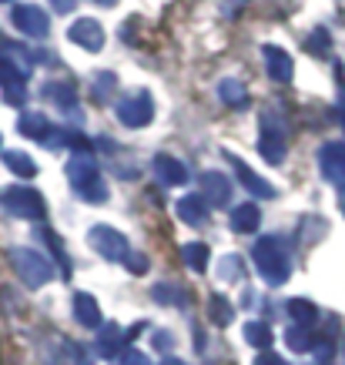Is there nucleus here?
Listing matches in <instances>:
<instances>
[{
  "label": "nucleus",
  "mask_w": 345,
  "mask_h": 365,
  "mask_svg": "<svg viewBox=\"0 0 345 365\" xmlns=\"http://www.w3.org/2000/svg\"><path fill=\"white\" fill-rule=\"evenodd\" d=\"M124 265H128V272H131V275H145L148 272V258L145 255H128V258H124Z\"/></svg>",
  "instance_id": "f704fd0d"
},
{
  "label": "nucleus",
  "mask_w": 345,
  "mask_h": 365,
  "mask_svg": "<svg viewBox=\"0 0 345 365\" xmlns=\"http://www.w3.org/2000/svg\"><path fill=\"white\" fill-rule=\"evenodd\" d=\"M155 175L161 178L165 185H175V188H178V185L188 181V168L171 155H155Z\"/></svg>",
  "instance_id": "2eb2a0df"
},
{
  "label": "nucleus",
  "mask_w": 345,
  "mask_h": 365,
  "mask_svg": "<svg viewBox=\"0 0 345 365\" xmlns=\"http://www.w3.org/2000/svg\"><path fill=\"white\" fill-rule=\"evenodd\" d=\"M285 148H289V124L279 111H262L258 121V151L268 165H282L285 161Z\"/></svg>",
  "instance_id": "f03ea898"
},
{
  "label": "nucleus",
  "mask_w": 345,
  "mask_h": 365,
  "mask_svg": "<svg viewBox=\"0 0 345 365\" xmlns=\"http://www.w3.org/2000/svg\"><path fill=\"white\" fill-rule=\"evenodd\" d=\"M218 94H222V101H225V104H232V108H242V104H248L245 84H242V81H235V78L222 81V84H218Z\"/></svg>",
  "instance_id": "a878e982"
},
{
  "label": "nucleus",
  "mask_w": 345,
  "mask_h": 365,
  "mask_svg": "<svg viewBox=\"0 0 345 365\" xmlns=\"http://www.w3.org/2000/svg\"><path fill=\"white\" fill-rule=\"evenodd\" d=\"M151 295H155L158 302H165V305H181V299H185L178 288H171V285H158Z\"/></svg>",
  "instance_id": "2f4dec72"
},
{
  "label": "nucleus",
  "mask_w": 345,
  "mask_h": 365,
  "mask_svg": "<svg viewBox=\"0 0 345 365\" xmlns=\"http://www.w3.org/2000/svg\"><path fill=\"white\" fill-rule=\"evenodd\" d=\"M118 352H124V335L118 325H101L98 335V355L101 359H114Z\"/></svg>",
  "instance_id": "a211bd4d"
},
{
  "label": "nucleus",
  "mask_w": 345,
  "mask_h": 365,
  "mask_svg": "<svg viewBox=\"0 0 345 365\" xmlns=\"http://www.w3.org/2000/svg\"><path fill=\"white\" fill-rule=\"evenodd\" d=\"M262 57H265V67H268V78L272 81H279V84H289L292 81V57L289 51H282V47L275 44H265L262 47Z\"/></svg>",
  "instance_id": "ddd939ff"
},
{
  "label": "nucleus",
  "mask_w": 345,
  "mask_h": 365,
  "mask_svg": "<svg viewBox=\"0 0 345 365\" xmlns=\"http://www.w3.org/2000/svg\"><path fill=\"white\" fill-rule=\"evenodd\" d=\"M41 238H44V242L51 245V252L61 258V268H64V275H71V265H67V255H64V245H61V238H57L54 232H47V228H41Z\"/></svg>",
  "instance_id": "7c9ffc66"
},
{
  "label": "nucleus",
  "mask_w": 345,
  "mask_h": 365,
  "mask_svg": "<svg viewBox=\"0 0 345 365\" xmlns=\"http://www.w3.org/2000/svg\"><path fill=\"white\" fill-rule=\"evenodd\" d=\"M218 268H222L225 282H238V278H242V258H238V255H225Z\"/></svg>",
  "instance_id": "c756f323"
},
{
  "label": "nucleus",
  "mask_w": 345,
  "mask_h": 365,
  "mask_svg": "<svg viewBox=\"0 0 345 365\" xmlns=\"http://www.w3.org/2000/svg\"><path fill=\"white\" fill-rule=\"evenodd\" d=\"M74 4H78V0H54V7H57L61 14H67L71 7H74Z\"/></svg>",
  "instance_id": "4c0bfd02"
},
{
  "label": "nucleus",
  "mask_w": 345,
  "mask_h": 365,
  "mask_svg": "<svg viewBox=\"0 0 345 365\" xmlns=\"http://www.w3.org/2000/svg\"><path fill=\"white\" fill-rule=\"evenodd\" d=\"M67 37H71V44L84 47V51H101V47H104V31H101V24L91 21V17H81V21L71 24Z\"/></svg>",
  "instance_id": "1a4fd4ad"
},
{
  "label": "nucleus",
  "mask_w": 345,
  "mask_h": 365,
  "mask_svg": "<svg viewBox=\"0 0 345 365\" xmlns=\"http://www.w3.org/2000/svg\"><path fill=\"white\" fill-rule=\"evenodd\" d=\"M4 208L11 211L14 218H24V222L47 218L44 198H41V191H34V188H7L4 191Z\"/></svg>",
  "instance_id": "20e7f679"
},
{
  "label": "nucleus",
  "mask_w": 345,
  "mask_h": 365,
  "mask_svg": "<svg viewBox=\"0 0 345 365\" xmlns=\"http://www.w3.org/2000/svg\"><path fill=\"white\" fill-rule=\"evenodd\" d=\"M151 118H155V101H151V94H145V91L118 104V121H121L124 128H148Z\"/></svg>",
  "instance_id": "423d86ee"
},
{
  "label": "nucleus",
  "mask_w": 345,
  "mask_h": 365,
  "mask_svg": "<svg viewBox=\"0 0 345 365\" xmlns=\"http://www.w3.org/2000/svg\"><path fill=\"white\" fill-rule=\"evenodd\" d=\"M319 165H322V175L345 195V144L342 141L325 144L319 151Z\"/></svg>",
  "instance_id": "6e6552de"
},
{
  "label": "nucleus",
  "mask_w": 345,
  "mask_h": 365,
  "mask_svg": "<svg viewBox=\"0 0 345 365\" xmlns=\"http://www.w3.org/2000/svg\"><path fill=\"white\" fill-rule=\"evenodd\" d=\"M98 4H104V7H111V4H118V0H98Z\"/></svg>",
  "instance_id": "a19ab883"
},
{
  "label": "nucleus",
  "mask_w": 345,
  "mask_h": 365,
  "mask_svg": "<svg viewBox=\"0 0 345 365\" xmlns=\"http://www.w3.org/2000/svg\"><path fill=\"white\" fill-rule=\"evenodd\" d=\"M111 94H114V74H101V78L94 81V98L108 101Z\"/></svg>",
  "instance_id": "473e14b6"
},
{
  "label": "nucleus",
  "mask_w": 345,
  "mask_h": 365,
  "mask_svg": "<svg viewBox=\"0 0 345 365\" xmlns=\"http://www.w3.org/2000/svg\"><path fill=\"white\" fill-rule=\"evenodd\" d=\"M342 128H345V118H342Z\"/></svg>",
  "instance_id": "37998d69"
},
{
  "label": "nucleus",
  "mask_w": 345,
  "mask_h": 365,
  "mask_svg": "<svg viewBox=\"0 0 345 365\" xmlns=\"http://www.w3.org/2000/svg\"><path fill=\"white\" fill-rule=\"evenodd\" d=\"M4 165L11 168L14 175H21V178H34V175H37V165H34V158L24 155V151H4Z\"/></svg>",
  "instance_id": "393cba45"
},
{
  "label": "nucleus",
  "mask_w": 345,
  "mask_h": 365,
  "mask_svg": "<svg viewBox=\"0 0 345 365\" xmlns=\"http://www.w3.org/2000/svg\"><path fill=\"white\" fill-rule=\"evenodd\" d=\"M252 258H255L258 275L265 278L268 285H285L292 275V258L285 252V245L279 238H262L252 248Z\"/></svg>",
  "instance_id": "f257e3e1"
},
{
  "label": "nucleus",
  "mask_w": 345,
  "mask_h": 365,
  "mask_svg": "<svg viewBox=\"0 0 345 365\" xmlns=\"http://www.w3.org/2000/svg\"><path fill=\"white\" fill-rule=\"evenodd\" d=\"M0 47H4V37H0Z\"/></svg>",
  "instance_id": "79ce46f5"
},
{
  "label": "nucleus",
  "mask_w": 345,
  "mask_h": 365,
  "mask_svg": "<svg viewBox=\"0 0 345 365\" xmlns=\"http://www.w3.org/2000/svg\"><path fill=\"white\" fill-rule=\"evenodd\" d=\"M208 315H212L215 325H232V305H228V299H222V295H212V302H208Z\"/></svg>",
  "instance_id": "cd10ccee"
},
{
  "label": "nucleus",
  "mask_w": 345,
  "mask_h": 365,
  "mask_svg": "<svg viewBox=\"0 0 345 365\" xmlns=\"http://www.w3.org/2000/svg\"><path fill=\"white\" fill-rule=\"evenodd\" d=\"M305 47H309L312 54H325V51H329V34H325L322 27H315V34L305 41Z\"/></svg>",
  "instance_id": "72a5a7b5"
},
{
  "label": "nucleus",
  "mask_w": 345,
  "mask_h": 365,
  "mask_svg": "<svg viewBox=\"0 0 345 365\" xmlns=\"http://www.w3.org/2000/svg\"><path fill=\"white\" fill-rule=\"evenodd\" d=\"M7 258H11L14 272L21 275L24 285L41 288V285H47V282L54 278V265L47 262L44 255L34 252V248H11V252H7Z\"/></svg>",
  "instance_id": "7ed1b4c3"
},
{
  "label": "nucleus",
  "mask_w": 345,
  "mask_h": 365,
  "mask_svg": "<svg viewBox=\"0 0 345 365\" xmlns=\"http://www.w3.org/2000/svg\"><path fill=\"white\" fill-rule=\"evenodd\" d=\"M285 345H289L292 352H309L315 345L312 329H305V325H289V329H285Z\"/></svg>",
  "instance_id": "4be33fe9"
},
{
  "label": "nucleus",
  "mask_w": 345,
  "mask_h": 365,
  "mask_svg": "<svg viewBox=\"0 0 345 365\" xmlns=\"http://www.w3.org/2000/svg\"><path fill=\"white\" fill-rule=\"evenodd\" d=\"M44 94L54 104H61V108H74V101H78V88L74 84H67V81H54V84H47Z\"/></svg>",
  "instance_id": "b1692460"
},
{
  "label": "nucleus",
  "mask_w": 345,
  "mask_h": 365,
  "mask_svg": "<svg viewBox=\"0 0 345 365\" xmlns=\"http://www.w3.org/2000/svg\"><path fill=\"white\" fill-rule=\"evenodd\" d=\"M88 242L94 245V252H98L101 258H108V262H124V258L131 255V242H128L121 232L108 228V225H94L88 235Z\"/></svg>",
  "instance_id": "39448f33"
},
{
  "label": "nucleus",
  "mask_w": 345,
  "mask_h": 365,
  "mask_svg": "<svg viewBox=\"0 0 345 365\" xmlns=\"http://www.w3.org/2000/svg\"><path fill=\"white\" fill-rule=\"evenodd\" d=\"M161 365H185V362H181V359H165Z\"/></svg>",
  "instance_id": "ea45409f"
},
{
  "label": "nucleus",
  "mask_w": 345,
  "mask_h": 365,
  "mask_svg": "<svg viewBox=\"0 0 345 365\" xmlns=\"http://www.w3.org/2000/svg\"><path fill=\"white\" fill-rule=\"evenodd\" d=\"M245 339H248V345H255V349L265 352L268 345H272V329H268L265 322H245Z\"/></svg>",
  "instance_id": "bb28decb"
},
{
  "label": "nucleus",
  "mask_w": 345,
  "mask_h": 365,
  "mask_svg": "<svg viewBox=\"0 0 345 365\" xmlns=\"http://www.w3.org/2000/svg\"><path fill=\"white\" fill-rule=\"evenodd\" d=\"M155 345H161V349H168V345H171V335H155Z\"/></svg>",
  "instance_id": "58836bf2"
},
{
  "label": "nucleus",
  "mask_w": 345,
  "mask_h": 365,
  "mask_svg": "<svg viewBox=\"0 0 345 365\" xmlns=\"http://www.w3.org/2000/svg\"><path fill=\"white\" fill-rule=\"evenodd\" d=\"M78 195L84 201H91V205H104V201H108V185H104V181L98 178V181H91L88 188H81Z\"/></svg>",
  "instance_id": "c85d7f7f"
},
{
  "label": "nucleus",
  "mask_w": 345,
  "mask_h": 365,
  "mask_svg": "<svg viewBox=\"0 0 345 365\" xmlns=\"http://www.w3.org/2000/svg\"><path fill=\"white\" fill-rule=\"evenodd\" d=\"M255 365H289V362H285L279 352H268V349H265V352H258Z\"/></svg>",
  "instance_id": "e433bc0d"
},
{
  "label": "nucleus",
  "mask_w": 345,
  "mask_h": 365,
  "mask_svg": "<svg viewBox=\"0 0 345 365\" xmlns=\"http://www.w3.org/2000/svg\"><path fill=\"white\" fill-rule=\"evenodd\" d=\"M24 81H27V74H24L21 67H14L11 61H4V57H0V88H4V94H7L11 104H24V98H27Z\"/></svg>",
  "instance_id": "4468645a"
},
{
  "label": "nucleus",
  "mask_w": 345,
  "mask_h": 365,
  "mask_svg": "<svg viewBox=\"0 0 345 365\" xmlns=\"http://www.w3.org/2000/svg\"><path fill=\"white\" fill-rule=\"evenodd\" d=\"M17 128H21L24 138L44 141L47 131H51V121H47V114H41V111H24V114H21V121H17Z\"/></svg>",
  "instance_id": "f3484780"
},
{
  "label": "nucleus",
  "mask_w": 345,
  "mask_h": 365,
  "mask_svg": "<svg viewBox=\"0 0 345 365\" xmlns=\"http://www.w3.org/2000/svg\"><path fill=\"white\" fill-rule=\"evenodd\" d=\"M175 211H178L181 222L191 225V228H198V225L205 222V201H201V195H185Z\"/></svg>",
  "instance_id": "aec40b11"
},
{
  "label": "nucleus",
  "mask_w": 345,
  "mask_h": 365,
  "mask_svg": "<svg viewBox=\"0 0 345 365\" xmlns=\"http://www.w3.org/2000/svg\"><path fill=\"white\" fill-rule=\"evenodd\" d=\"M67 178H71V185L74 188H88L91 181H98V161H94V155L91 151H74V158H71V165H67Z\"/></svg>",
  "instance_id": "9d476101"
},
{
  "label": "nucleus",
  "mask_w": 345,
  "mask_h": 365,
  "mask_svg": "<svg viewBox=\"0 0 345 365\" xmlns=\"http://www.w3.org/2000/svg\"><path fill=\"white\" fill-rule=\"evenodd\" d=\"M0 4H7V0H0Z\"/></svg>",
  "instance_id": "c03bdc74"
},
{
  "label": "nucleus",
  "mask_w": 345,
  "mask_h": 365,
  "mask_svg": "<svg viewBox=\"0 0 345 365\" xmlns=\"http://www.w3.org/2000/svg\"><path fill=\"white\" fill-rule=\"evenodd\" d=\"M14 27L27 37H47L51 34V17L37 4H21L14 7Z\"/></svg>",
  "instance_id": "0eeeda50"
},
{
  "label": "nucleus",
  "mask_w": 345,
  "mask_h": 365,
  "mask_svg": "<svg viewBox=\"0 0 345 365\" xmlns=\"http://www.w3.org/2000/svg\"><path fill=\"white\" fill-rule=\"evenodd\" d=\"M225 158H228V161L235 165V175H238V181H242V185H245V188L252 191L255 198H275V188L268 185L265 178H258L255 171H252V168H248L245 161H242V158H235L232 151H225Z\"/></svg>",
  "instance_id": "f8f14e48"
},
{
  "label": "nucleus",
  "mask_w": 345,
  "mask_h": 365,
  "mask_svg": "<svg viewBox=\"0 0 345 365\" xmlns=\"http://www.w3.org/2000/svg\"><path fill=\"white\" fill-rule=\"evenodd\" d=\"M181 258H185V265H188L191 272H205V268H208V245L188 242L181 248Z\"/></svg>",
  "instance_id": "5701e85b"
},
{
  "label": "nucleus",
  "mask_w": 345,
  "mask_h": 365,
  "mask_svg": "<svg viewBox=\"0 0 345 365\" xmlns=\"http://www.w3.org/2000/svg\"><path fill=\"white\" fill-rule=\"evenodd\" d=\"M74 319H78L84 329H101V325H104L94 295H88V292H74Z\"/></svg>",
  "instance_id": "dca6fc26"
},
{
  "label": "nucleus",
  "mask_w": 345,
  "mask_h": 365,
  "mask_svg": "<svg viewBox=\"0 0 345 365\" xmlns=\"http://www.w3.org/2000/svg\"><path fill=\"white\" fill-rule=\"evenodd\" d=\"M342 352H345V345H342Z\"/></svg>",
  "instance_id": "a18cd8bd"
},
{
  "label": "nucleus",
  "mask_w": 345,
  "mask_h": 365,
  "mask_svg": "<svg viewBox=\"0 0 345 365\" xmlns=\"http://www.w3.org/2000/svg\"><path fill=\"white\" fill-rule=\"evenodd\" d=\"M121 365H151V362H148L145 352H138V349H128V352L121 355Z\"/></svg>",
  "instance_id": "c9c22d12"
},
{
  "label": "nucleus",
  "mask_w": 345,
  "mask_h": 365,
  "mask_svg": "<svg viewBox=\"0 0 345 365\" xmlns=\"http://www.w3.org/2000/svg\"><path fill=\"white\" fill-rule=\"evenodd\" d=\"M289 315L295 325H305V329H312L315 322H319V309H315L309 299H292L289 302Z\"/></svg>",
  "instance_id": "412c9836"
},
{
  "label": "nucleus",
  "mask_w": 345,
  "mask_h": 365,
  "mask_svg": "<svg viewBox=\"0 0 345 365\" xmlns=\"http://www.w3.org/2000/svg\"><path fill=\"white\" fill-rule=\"evenodd\" d=\"M201 201H208V205H215V208H225L228 205V198H232V181L222 175V171H205L201 175Z\"/></svg>",
  "instance_id": "9b49d317"
},
{
  "label": "nucleus",
  "mask_w": 345,
  "mask_h": 365,
  "mask_svg": "<svg viewBox=\"0 0 345 365\" xmlns=\"http://www.w3.org/2000/svg\"><path fill=\"white\" fill-rule=\"evenodd\" d=\"M262 225V211L255 208V205H238V208L232 211V228L238 235H252Z\"/></svg>",
  "instance_id": "6ab92c4d"
}]
</instances>
